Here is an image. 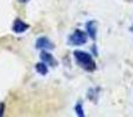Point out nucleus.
<instances>
[{
	"label": "nucleus",
	"mask_w": 133,
	"mask_h": 117,
	"mask_svg": "<svg viewBox=\"0 0 133 117\" xmlns=\"http://www.w3.org/2000/svg\"><path fill=\"white\" fill-rule=\"evenodd\" d=\"M40 59H41L42 62L47 63L48 66H51V67L57 66V61L55 60V58H54L50 53H48V52H46V51L41 52V54H40Z\"/></svg>",
	"instance_id": "nucleus-5"
},
{
	"label": "nucleus",
	"mask_w": 133,
	"mask_h": 117,
	"mask_svg": "<svg viewBox=\"0 0 133 117\" xmlns=\"http://www.w3.org/2000/svg\"><path fill=\"white\" fill-rule=\"evenodd\" d=\"M87 32H88V35H89L92 40H96V38H97V22L95 20L88 21L87 22Z\"/></svg>",
	"instance_id": "nucleus-6"
},
{
	"label": "nucleus",
	"mask_w": 133,
	"mask_h": 117,
	"mask_svg": "<svg viewBox=\"0 0 133 117\" xmlns=\"http://www.w3.org/2000/svg\"><path fill=\"white\" fill-rule=\"evenodd\" d=\"M75 111H76V115H77V116H79V117H83V116H84V110H83L82 103H77V104H76Z\"/></svg>",
	"instance_id": "nucleus-8"
},
{
	"label": "nucleus",
	"mask_w": 133,
	"mask_h": 117,
	"mask_svg": "<svg viewBox=\"0 0 133 117\" xmlns=\"http://www.w3.org/2000/svg\"><path fill=\"white\" fill-rule=\"evenodd\" d=\"M29 28V25L26 22H23L21 19H15L13 22V27H12V29H13L14 33H18V34H20V33H23L26 32V30Z\"/></svg>",
	"instance_id": "nucleus-4"
},
{
	"label": "nucleus",
	"mask_w": 133,
	"mask_h": 117,
	"mask_svg": "<svg viewBox=\"0 0 133 117\" xmlns=\"http://www.w3.org/2000/svg\"><path fill=\"white\" fill-rule=\"evenodd\" d=\"M35 47L37 49H41V51H48V49H53L54 45L51 44V41L46 36H41L36 40V44H35Z\"/></svg>",
	"instance_id": "nucleus-3"
},
{
	"label": "nucleus",
	"mask_w": 133,
	"mask_h": 117,
	"mask_svg": "<svg viewBox=\"0 0 133 117\" xmlns=\"http://www.w3.org/2000/svg\"><path fill=\"white\" fill-rule=\"evenodd\" d=\"M47 66H48V64L41 61L35 64V70H36L40 75H47V74H48V67Z\"/></svg>",
	"instance_id": "nucleus-7"
},
{
	"label": "nucleus",
	"mask_w": 133,
	"mask_h": 117,
	"mask_svg": "<svg viewBox=\"0 0 133 117\" xmlns=\"http://www.w3.org/2000/svg\"><path fill=\"white\" fill-rule=\"evenodd\" d=\"M4 111H5V103L0 102V117L4 115Z\"/></svg>",
	"instance_id": "nucleus-9"
},
{
	"label": "nucleus",
	"mask_w": 133,
	"mask_h": 117,
	"mask_svg": "<svg viewBox=\"0 0 133 117\" xmlns=\"http://www.w3.org/2000/svg\"><path fill=\"white\" fill-rule=\"evenodd\" d=\"M74 56H75L77 63L87 71H94L96 69V62L94 61L91 54L87 53L84 51H75Z\"/></svg>",
	"instance_id": "nucleus-1"
},
{
	"label": "nucleus",
	"mask_w": 133,
	"mask_h": 117,
	"mask_svg": "<svg viewBox=\"0 0 133 117\" xmlns=\"http://www.w3.org/2000/svg\"><path fill=\"white\" fill-rule=\"evenodd\" d=\"M88 41V35L85 32L81 29H76L72 34L69 36L68 44L72 45V46H82V45L87 44Z\"/></svg>",
	"instance_id": "nucleus-2"
}]
</instances>
